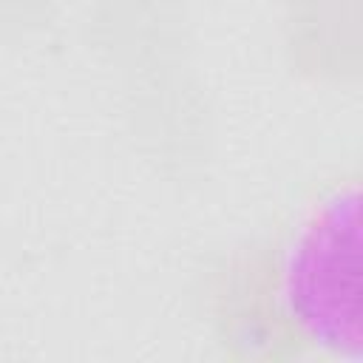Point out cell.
I'll return each mask as SVG.
<instances>
[{
  "label": "cell",
  "instance_id": "6da1fadb",
  "mask_svg": "<svg viewBox=\"0 0 363 363\" xmlns=\"http://www.w3.org/2000/svg\"><path fill=\"white\" fill-rule=\"evenodd\" d=\"M238 357H357V179L306 193L230 267L216 312Z\"/></svg>",
  "mask_w": 363,
  "mask_h": 363
}]
</instances>
